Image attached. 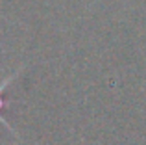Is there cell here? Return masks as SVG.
I'll return each instance as SVG.
<instances>
[{
  "label": "cell",
  "mask_w": 146,
  "mask_h": 145,
  "mask_svg": "<svg viewBox=\"0 0 146 145\" xmlns=\"http://www.w3.org/2000/svg\"><path fill=\"white\" fill-rule=\"evenodd\" d=\"M19 71H21V69H19ZM19 71H17V72H13V75H9V76H7V78L4 80L2 84H0V123H2L4 127L7 128V130H11V132H13V128H11V127H9V123H7V121H6V119H4V117H2V110H4V99H2V91L6 89L7 86H9V82H13V80L17 78Z\"/></svg>",
  "instance_id": "cell-1"
}]
</instances>
